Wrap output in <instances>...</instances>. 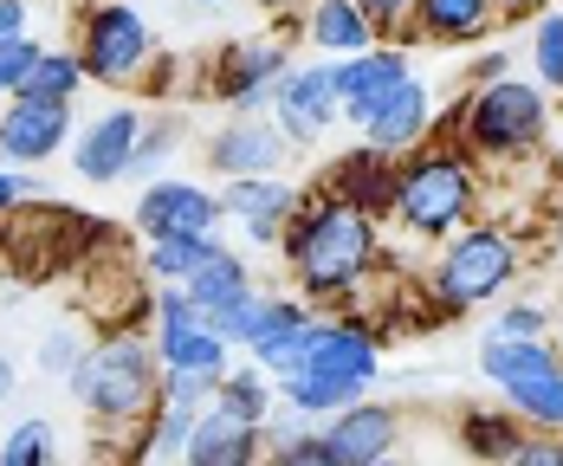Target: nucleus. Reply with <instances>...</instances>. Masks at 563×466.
I'll use <instances>...</instances> for the list:
<instances>
[{
    "label": "nucleus",
    "instance_id": "1",
    "mask_svg": "<svg viewBox=\"0 0 563 466\" xmlns=\"http://www.w3.org/2000/svg\"><path fill=\"white\" fill-rule=\"evenodd\" d=\"M279 259L305 304H363L369 279L383 273V221L363 214L356 201H343L331 188L305 195V208L291 214L279 240Z\"/></svg>",
    "mask_w": 563,
    "mask_h": 466
},
{
    "label": "nucleus",
    "instance_id": "2",
    "mask_svg": "<svg viewBox=\"0 0 563 466\" xmlns=\"http://www.w3.org/2000/svg\"><path fill=\"white\" fill-rule=\"evenodd\" d=\"M479 208H486L479 156L460 136H434V143H421L395 163V201H389L395 233H408L421 246H441L466 221H479Z\"/></svg>",
    "mask_w": 563,
    "mask_h": 466
},
{
    "label": "nucleus",
    "instance_id": "3",
    "mask_svg": "<svg viewBox=\"0 0 563 466\" xmlns=\"http://www.w3.org/2000/svg\"><path fill=\"white\" fill-rule=\"evenodd\" d=\"M383 376V337L350 311V318H318V337L298 376L279 382V402L298 408L305 421H331L338 408L363 402L369 382Z\"/></svg>",
    "mask_w": 563,
    "mask_h": 466
},
{
    "label": "nucleus",
    "instance_id": "4",
    "mask_svg": "<svg viewBox=\"0 0 563 466\" xmlns=\"http://www.w3.org/2000/svg\"><path fill=\"white\" fill-rule=\"evenodd\" d=\"M65 396L98 428H136V421H150V408L163 402V356H156L150 337L117 331V337L85 350V363L65 376Z\"/></svg>",
    "mask_w": 563,
    "mask_h": 466
},
{
    "label": "nucleus",
    "instance_id": "5",
    "mask_svg": "<svg viewBox=\"0 0 563 466\" xmlns=\"http://www.w3.org/2000/svg\"><path fill=\"white\" fill-rule=\"evenodd\" d=\"M531 246L506 228V221H466V228L434 246V266H428V298L460 318V311H479V304H499L518 273H525Z\"/></svg>",
    "mask_w": 563,
    "mask_h": 466
},
{
    "label": "nucleus",
    "instance_id": "6",
    "mask_svg": "<svg viewBox=\"0 0 563 466\" xmlns=\"http://www.w3.org/2000/svg\"><path fill=\"white\" fill-rule=\"evenodd\" d=\"M453 136L486 156V163H518L531 149H544L551 136V98L538 78H499V85H473L460 104H453Z\"/></svg>",
    "mask_w": 563,
    "mask_h": 466
},
{
    "label": "nucleus",
    "instance_id": "7",
    "mask_svg": "<svg viewBox=\"0 0 563 466\" xmlns=\"http://www.w3.org/2000/svg\"><path fill=\"white\" fill-rule=\"evenodd\" d=\"M78 65H85V78L91 85H136L150 65H156V26L143 20V7H130V0H98L91 13H85V26H78Z\"/></svg>",
    "mask_w": 563,
    "mask_h": 466
},
{
    "label": "nucleus",
    "instance_id": "8",
    "mask_svg": "<svg viewBox=\"0 0 563 466\" xmlns=\"http://www.w3.org/2000/svg\"><path fill=\"white\" fill-rule=\"evenodd\" d=\"M291 65H298L291 46L273 40V33L233 40V46L208 65V98H214L227 116H266L273 111V91H279V78L291 71Z\"/></svg>",
    "mask_w": 563,
    "mask_h": 466
},
{
    "label": "nucleus",
    "instance_id": "9",
    "mask_svg": "<svg viewBox=\"0 0 563 466\" xmlns=\"http://www.w3.org/2000/svg\"><path fill=\"white\" fill-rule=\"evenodd\" d=\"M273 123L285 130L291 149H311L331 136V123H343V91H338V58H305L291 65L273 91Z\"/></svg>",
    "mask_w": 563,
    "mask_h": 466
},
{
    "label": "nucleus",
    "instance_id": "10",
    "mask_svg": "<svg viewBox=\"0 0 563 466\" xmlns=\"http://www.w3.org/2000/svg\"><path fill=\"white\" fill-rule=\"evenodd\" d=\"M136 233L143 240H208V233H221L227 208H221V188H201V181H188V175H156V181H143V195H136Z\"/></svg>",
    "mask_w": 563,
    "mask_h": 466
},
{
    "label": "nucleus",
    "instance_id": "11",
    "mask_svg": "<svg viewBox=\"0 0 563 466\" xmlns=\"http://www.w3.org/2000/svg\"><path fill=\"white\" fill-rule=\"evenodd\" d=\"M291 163V143H285V130L266 116H227L221 130L201 143V169L214 175V181H246V175H285Z\"/></svg>",
    "mask_w": 563,
    "mask_h": 466
},
{
    "label": "nucleus",
    "instance_id": "12",
    "mask_svg": "<svg viewBox=\"0 0 563 466\" xmlns=\"http://www.w3.org/2000/svg\"><path fill=\"white\" fill-rule=\"evenodd\" d=\"M78 136V111L53 104V98H7L0 104V163L13 169H40L58 149H71Z\"/></svg>",
    "mask_w": 563,
    "mask_h": 466
},
{
    "label": "nucleus",
    "instance_id": "13",
    "mask_svg": "<svg viewBox=\"0 0 563 466\" xmlns=\"http://www.w3.org/2000/svg\"><path fill=\"white\" fill-rule=\"evenodd\" d=\"M143 123H150V111H136V104H111L91 123H78V136H71V175L91 181V188L130 181V156H136Z\"/></svg>",
    "mask_w": 563,
    "mask_h": 466
},
{
    "label": "nucleus",
    "instance_id": "14",
    "mask_svg": "<svg viewBox=\"0 0 563 466\" xmlns=\"http://www.w3.org/2000/svg\"><path fill=\"white\" fill-rule=\"evenodd\" d=\"M221 208L246 246H279L291 214L305 208V195L285 175H246V181H221Z\"/></svg>",
    "mask_w": 563,
    "mask_h": 466
},
{
    "label": "nucleus",
    "instance_id": "15",
    "mask_svg": "<svg viewBox=\"0 0 563 466\" xmlns=\"http://www.w3.org/2000/svg\"><path fill=\"white\" fill-rule=\"evenodd\" d=\"M356 130H363V143H376L383 156H395V163H401L408 149L434 143V130H441V116H434V91L408 71V78H401V85H395L389 98L363 116Z\"/></svg>",
    "mask_w": 563,
    "mask_h": 466
},
{
    "label": "nucleus",
    "instance_id": "16",
    "mask_svg": "<svg viewBox=\"0 0 563 466\" xmlns=\"http://www.w3.org/2000/svg\"><path fill=\"white\" fill-rule=\"evenodd\" d=\"M311 318H318V311H311L298 291H260V286H253L246 298H240V304H233V311L208 318V324H214V331H221L233 350L260 356L266 344H279L285 331H298V324H311Z\"/></svg>",
    "mask_w": 563,
    "mask_h": 466
},
{
    "label": "nucleus",
    "instance_id": "17",
    "mask_svg": "<svg viewBox=\"0 0 563 466\" xmlns=\"http://www.w3.org/2000/svg\"><path fill=\"white\" fill-rule=\"evenodd\" d=\"M156 356H163V369L169 376H201V382H221L227 369H233V344H227L221 331L201 318V304L195 311H181V318H156Z\"/></svg>",
    "mask_w": 563,
    "mask_h": 466
},
{
    "label": "nucleus",
    "instance_id": "18",
    "mask_svg": "<svg viewBox=\"0 0 563 466\" xmlns=\"http://www.w3.org/2000/svg\"><path fill=\"white\" fill-rule=\"evenodd\" d=\"M318 441L338 454V466H369V461H389L395 441H401V414L389 402H350L338 408L324 428H318Z\"/></svg>",
    "mask_w": 563,
    "mask_h": 466
},
{
    "label": "nucleus",
    "instance_id": "19",
    "mask_svg": "<svg viewBox=\"0 0 563 466\" xmlns=\"http://www.w3.org/2000/svg\"><path fill=\"white\" fill-rule=\"evenodd\" d=\"M266 428L260 421H240V414H227V408H201V421H195V434H188V447H181V466H260L266 461Z\"/></svg>",
    "mask_w": 563,
    "mask_h": 466
},
{
    "label": "nucleus",
    "instance_id": "20",
    "mask_svg": "<svg viewBox=\"0 0 563 466\" xmlns=\"http://www.w3.org/2000/svg\"><path fill=\"white\" fill-rule=\"evenodd\" d=\"M499 26V0H415L408 33L415 46H479Z\"/></svg>",
    "mask_w": 563,
    "mask_h": 466
},
{
    "label": "nucleus",
    "instance_id": "21",
    "mask_svg": "<svg viewBox=\"0 0 563 466\" xmlns=\"http://www.w3.org/2000/svg\"><path fill=\"white\" fill-rule=\"evenodd\" d=\"M408 78V53L401 46H369L356 58H338V91H343V123H363Z\"/></svg>",
    "mask_w": 563,
    "mask_h": 466
},
{
    "label": "nucleus",
    "instance_id": "22",
    "mask_svg": "<svg viewBox=\"0 0 563 466\" xmlns=\"http://www.w3.org/2000/svg\"><path fill=\"white\" fill-rule=\"evenodd\" d=\"M298 33H305L311 53H331V58H356V53H369V46H389L356 0H311L305 20H298Z\"/></svg>",
    "mask_w": 563,
    "mask_h": 466
},
{
    "label": "nucleus",
    "instance_id": "23",
    "mask_svg": "<svg viewBox=\"0 0 563 466\" xmlns=\"http://www.w3.org/2000/svg\"><path fill=\"white\" fill-rule=\"evenodd\" d=\"M324 188H331V195H343V201H356L363 214L389 221V201H395V156H383L376 143H356V149H343L338 163H331Z\"/></svg>",
    "mask_w": 563,
    "mask_h": 466
},
{
    "label": "nucleus",
    "instance_id": "24",
    "mask_svg": "<svg viewBox=\"0 0 563 466\" xmlns=\"http://www.w3.org/2000/svg\"><path fill=\"white\" fill-rule=\"evenodd\" d=\"M563 363V344L558 337H499V331H486L479 337V376L506 396V389H525V382H538L544 369H558Z\"/></svg>",
    "mask_w": 563,
    "mask_h": 466
},
{
    "label": "nucleus",
    "instance_id": "25",
    "mask_svg": "<svg viewBox=\"0 0 563 466\" xmlns=\"http://www.w3.org/2000/svg\"><path fill=\"white\" fill-rule=\"evenodd\" d=\"M525 434L531 428H525L518 408H466L460 414V447H466V461H479V466H506Z\"/></svg>",
    "mask_w": 563,
    "mask_h": 466
},
{
    "label": "nucleus",
    "instance_id": "26",
    "mask_svg": "<svg viewBox=\"0 0 563 466\" xmlns=\"http://www.w3.org/2000/svg\"><path fill=\"white\" fill-rule=\"evenodd\" d=\"M246 291H253V266H246L233 246H221V253H214V259L188 279V298L201 304V318H221V311H233Z\"/></svg>",
    "mask_w": 563,
    "mask_h": 466
},
{
    "label": "nucleus",
    "instance_id": "27",
    "mask_svg": "<svg viewBox=\"0 0 563 466\" xmlns=\"http://www.w3.org/2000/svg\"><path fill=\"white\" fill-rule=\"evenodd\" d=\"M214 253H221V233H208V240H143V279L150 286H188Z\"/></svg>",
    "mask_w": 563,
    "mask_h": 466
},
{
    "label": "nucleus",
    "instance_id": "28",
    "mask_svg": "<svg viewBox=\"0 0 563 466\" xmlns=\"http://www.w3.org/2000/svg\"><path fill=\"white\" fill-rule=\"evenodd\" d=\"M214 408H227V414H240V421H273V408H279V382L260 369V363H246V369H227L221 389H214Z\"/></svg>",
    "mask_w": 563,
    "mask_h": 466
},
{
    "label": "nucleus",
    "instance_id": "29",
    "mask_svg": "<svg viewBox=\"0 0 563 466\" xmlns=\"http://www.w3.org/2000/svg\"><path fill=\"white\" fill-rule=\"evenodd\" d=\"M181 136H188V123L175 111H156L143 123V136H136V156H130V181H156V175L175 163V149H181Z\"/></svg>",
    "mask_w": 563,
    "mask_h": 466
},
{
    "label": "nucleus",
    "instance_id": "30",
    "mask_svg": "<svg viewBox=\"0 0 563 466\" xmlns=\"http://www.w3.org/2000/svg\"><path fill=\"white\" fill-rule=\"evenodd\" d=\"M506 408L525 414V428L558 434V441H563V363H558V369H544L538 382H525V389H506Z\"/></svg>",
    "mask_w": 563,
    "mask_h": 466
},
{
    "label": "nucleus",
    "instance_id": "31",
    "mask_svg": "<svg viewBox=\"0 0 563 466\" xmlns=\"http://www.w3.org/2000/svg\"><path fill=\"white\" fill-rule=\"evenodd\" d=\"M91 78H85V65H78V53H40V65L26 71V91L20 98H53V104H78V91H85Z\"/></svg>",
    "mask_w": 563,
    "mask_h": 466
},
{
    "label": "nucleus",
    "instance_id": "32",
    "mask_svg": "<svg viewBox=\"0 0 563 466\" xmlns=\"http://www.w3.org/2000/svg\"><path fill=\"white\" fill-rule=\"evenodd\" d=\"M195 421H201V408H188V402H156V408H150V421H143V454L181 461V447H188Z\"/></svg>",
    "mask_w": 563,
    "mask_h": 466
},
{
    "label": "nucleus",
    "instance_id": "33",
    "mask_svg": "<svg viewBox=\"0 0 563 466\" xmlns=\"http://www.w3.org/2000/svg\"><path fill=\"white\" fill-rule=\"evenodd\" d=\"M53 421L46 414H26L0 434V466H53Z\"/></svg>",
    "mask_w": 563,
    "mask_h": 466
},
{
    "label": "nucleus",
    "instance_id": "34",
    "mask_svg": "<svg viewBox=\"0 0 563 466\" xmlns=\"http://www.w3.org/2000/svg\"><path fill=\"white\" fill-rule=\"evenodd\" d=\"M531 78L544 91H563V7L538 13V26H531Z\"/></svg>",
    "mask_w": 563,
    "mask_h": 466
},
{
    "label": "nucleus",
    "instance_id": "35",
    "mask_svg": "<svg viewBox=\"0 0 563 466\" xmlns=\"http://www.w3.org/2000/svg\"><path fill=\"white\" fill-rule=\"evenodd\" d=\"M40 53H46V46H40L33 33H20V40H0V104L26 91V71L40 65Z\"/></svg>",
    "mask_w": 563,
    "mask_h": 466
},
{
    "label": "nucleus",
    "instance_id": "36",
    "mask_svg": "<svg viewBox=\"0 0 563 466\" xmlns=\"http://www.w3.org/2000/svg\"><path fill=\"white\" fill-rule=\"evenodd\" d=\"M486 331H499V337H551V311L538 298H506Z\"/></svg>",
    "mask_w": 563,
    "mask_h": 466
},
{
    "label": "nucleus",
    "instance_id": "37",
    "mask_svg": "<svg viewBox=\"0 0 563 466\" xmlns=\"http://www.w3.org/2000/svg\"><path fill=\"white\" fill-rule=\"evenodd\" d=\"M85 350H91V344H85V331H71V324H58V331H46V337H40V369L65 382V376H71V369L85 363Z\"/></svg>",
    "mask_w": 563,
    "mask_h": 466
},
{
    "label": "nucleus",
    "instance_id": "38",
    "mask_svg": "<svg viewBox=\"0 0 563 466\" xmlns=\"http://www.w3.org/2000/svg\"><path fill=\"white\" fill-rule=\"evenodd\" d=\"M260 466H338V454H331V447H324V441L305 428L298 441H285V447H266V461H260Z\"/></svg>",
    "mask_w": 563,
    "mask_h": 466
},
{
    "label": "nucleus",
    "instance_id": "39",
    "mask_svg": "<svg viewBox=\"0 0 563 466\" xmlns=\"http://www.w3.org/2000/svg\"><path fill=\"white\" fill-rule=\"evenodd\" d=\"M356 7L376 20V33H383L389 46L401 40V33H408V13H415V0H356Z\"/></svg>",
    "mask_w": 563,
    "mask_h": 466
},
{
    "label": "nucleus",
    "instance_id": "40",
    "mask_svg": "<svg viewBox=\"0 0 563 466\" xmlns=\"http://www.w3.org/2000/svg\"><path fill=\"white\" fill-rule=\"evenodd\" d=\"M506 466H563V441H558V434H538V428H531Z\"/></svg>",
    "mask_w": 563,
    "mask_h": 466
},
{
    "label": "nucleus",
    "instance_id": "41",
    "mask_svg": "<svg viewBox=\"0 0 563 466\" xmlns=\"http://www.w3.org/2000/svg\"><path fill=\"white\" fill-rule=\"evenodd\" d=\"M40 195H46V188H40V181H33L26 169H13V163H0V214H13L20 201H40Z\"/></svg>",
    "mask_w": 563,
    "mask_h": 466
},
{
    "label": "nucleus",
    "instance_id": "42",
    "mask_svg": "<svg viewBox=\"0 0 563 466\" xmlns=\"http://www.w3.org/2000/svg\"><path fill=\"white\" fill-rule=\"evenodd\" d=\"M499 78H511V53L486 46V53L473 58V71H466V91H473V85H499Z\"/></svg>",
    "mask_w": 563,
    "mask_h": 466
},
{
    "label": "nucleus",
    "instance_id": "43",
    "mask_svg": "<svg viewBox=\"0 0 563 466\" xmlns=\"http://www.w3.org/2000/svg\"><path fill=\"white\" fill-rule=\"evenodd\" d=\"M20 33H33L26 26V0H0V40H20Z\"/></svg>",
    "mask_w": 563,
    "mask_h": 466
},
{
    "label": "nucleus",
    "instance_id": "44",
    "mask_svg": "<svg viewBox=\"0 0 563 466\" xmlns=\"http://www.w3.org/2000/svg\"><path fill=\"white\" fill-rule=\"evenodd\" d=\"M538 7H551V0H499V20H531Z\"/></svg>",
    "mask_w": 563,
    "mask_h": 466
},
{
    "label": "nucleus",
    "instance_id": "45",
    "mask_svg": "<svg viewBox=\"0 0 563 466\" xmlns=\"http://www.w3.org/2000/svg\"><path fill=\"white\" fill-rule=\"evenodd\" d=\"M13 389H20V369H13V356L0 350V402H13Z\"/></svg>",
    "mask_w": 563,
    "mask_h": 466
},
{
    "label": "nucleus",
    "instance_id": "46",
    "mask_svg": "<svg viewBox=\"0 0 563 466\" xmlns=\"http://www.w3.org/2000/svg\"><path fill=\"white\" fill-rule=\"evenodd\" d=\"M246 7H260V13H285V7H298V0H246Z\"/></svg>",
    "mask_w": 563,
    "mask_h": 466
},
{
    "label": "nucleus",
    "instance_id": "47",
    "mask_svg": "<svg viewBox=\"0 0 563 466\" xmlns=\"http://www.w3.org/2000/svg\"><path fill=\"white\" fill-rule=\"evenodd\" d=\"M130 466H169V461H163V454H136Z\"/></svg>",
    "mask_w": 563,
    "mask_h": 466
},
{
    "label": "nucleus",
    "instance_id": "48",
    "mask_svg": "<svg viewBox=\"0 0 563 466\" xmlns=\"http://www.w3.org/2000/svg\"><path fill=\"white\" fill-rule=\"evenodd\" d=\"M369 466H415V461H401V454H389V461H369Z\"/></svg>",
    "mask_w": 563,
    "mask_h": 466
},
{
    "label": "nucleus",
    "instance_id": "49",
    "mask_svg": "<svg viewBox=\"0 0 563 466\" xmlns=\"http://www.w3.org/2000/svg\"><path fill=\"white\" fill-rule=\"evenodd\" d=\"M195 7H221V0H195Z\"/></svg>",
    "mask_w": 563,
    "mask_h": 466
},
{
    "label": "nucleus",
    "instance_id": "50",
    "mask_svg": "<svg viewBox=\"0 0 563 466\" xmlns=\"http://www.w3.org/2000/svg\"><path fill=\"white\" fill-rule=\"evenodd\" d=\"M558 246H563V221H558Z\"/></svg>",
    "mask_w": 563,
    "mask_h": 466
},
{
    "label": "nucleus",
    "instance_id": "51",
    "mask_svg": "<svg viewBox=\"0 0 563 466\" xmlns=\"http://www.w3.org/2000/svg\"><path fill=\"white\" fill-rule=\"evenodd\" d=\"M558 344H563V331H558Z\"/></svg>",
    "mask_w": 563,
    "mask_h": 466
}]
</instances>
